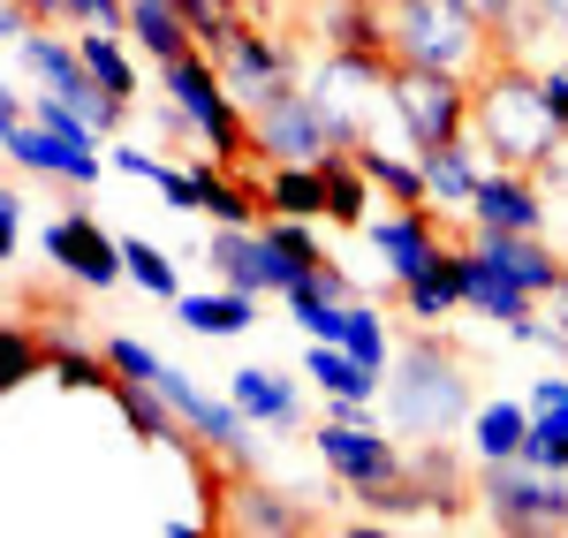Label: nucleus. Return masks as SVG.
I'll list each match as a JSON object with an SVG mask.
<instances>
[{
	"instance_id": "f257e3e1",
	"label": "nucleus",
	"mask_w": 568,
	"mask_h": 538,
	"mask_svg": "<svg viewBox=\"0 0 568 538\" xmlns=\"http://www.w3.org/2000/svg\"><path fill=\"white\" fill-rule=\"evenodd\" d=\"M561 114L546 99V77L538 61H508L493 53L478 77H470V136L493 168H516V175H538V160L561 144Z\"/></svg>"
},
{
	"instance_id": "f03ea898",
	"label": "nucleus",
	"mask_w": 568,
	"mask_h": 538,
	"mask_svg": "<svg viewBox=\"0 0 568 538\" xmlns=\"http://www.w3.org/2000/svg\"><path fill=\"white\" fill-rule=\"evenodd\" d=\"M463 417H478V395H470V364H463V349H447L439 334H409V342H402L394 425H402L409 440H447Z\"/></svg>"
},
{
	"instance_id": "7ed1b4c3",
	"label": "nucleus",
	"mask_w": 568,
	"mask_h": 538,
	"mask_svg": "<svg viewBox=\"0 0 568 538\" xmlns=\"http://www.w3.org/2000/svg\"><path fill=\"white\" fill-rule=\"evenodd\" d=\"M379 16H387L394 61H425V69H455V77H478L493 61V31L478 16H463V0H379Z\"/></svg>"
},
{
	"instance_id": "20e7f679",
	"label": "nucleus",
	"mask_w": 568,
	"mask_h": 538,
	"mask_svg": "<svg viewBox=\"0 0 568 538\" xmlns=\"http://www.w3.org/2000/svg\"><path fill=\"white\" fill-rule=\"evenodd\" d=\"M160 84H168V99L197 122V144H205L213 160L243 168V160L258 152V136H251V106L227 91V77H220V61L205 53V45H197V53H182V61H168V69H160Z\"/></svg>"
},
{
	"instance_id": "39448f33",
	"label": "nucleus",
	"mask_w": 568,
	"mask_h": 538,
	"mask_svg": "<svg viewBox=\"0 0 568 538\" xmlns=\"http://www.w3.org/2000/svg\"><path fill=\"white\" fill-rule=\"evenodd\" d=\"M379 99H387V114L402 122V136L417 152H439V144H455V136L470 130V77H455V69L394 61Z\"/></svg>"
},
{
	"instance_id": "423d86ee",
	"label": "nucleus",
	"mask_w": 568,
	"mask_h": 538,
	"mask_svg": "<svg viewBox=\"0 0 568 538\" xmlns=\"http://www.w3.org/2000/svg\"><path fill=\"white\" fill-rule=\"evenodd\" d=\"M251 136H258V160L265 168H318L326 152H342V130L334 114L318 106V91L288 84L251 106Z\"/></svg>"
},
{
	"instance_id": "0eeeda50",
	"label": "nucleus",
	"mask_w": 568,
	"mask_h": 538,
	"mask_svg": "<svg viewBox=\"0 0 568 538\" xmlns=\"http://www.w3.org/2000/svg\"><path fill=\"white\" fill-rule=\"evenodd\" d=\"M478 500L493 508L500 531H568V478L561 470H538L524 455L478 463Z\"/></svg>"
},
{
	"instance_id": "6e6552de",
	"label": "nucleus",
	"mask_w": 568,
	"mask_h": 538,
	"mask_svg": "<svg viewBox=\"0 0 568 538\" xmlns=\"http://www.w3.org/2000/svg\"><path fill=\"white\" fill-rule=\"evenodd\" d=\"M16 61H23V77H39V91H53V99H69L77 114H84L91 130L106 136L114 122H122V106L130 99H114V91L91 77V61H84V45H69V39H53V31H31V39L16 45Z\"/></svg>"
},
{
	"instance_id": "1a4fd4ad",
	"label": "nucleus",
	"mask_w": 568,
	"mask_h": 538,
	"mask_svg": "<svg viewBox=\"0 0 568 538\" xmlns=\"http://www.w3.org/2000/svg\"><path fill=\"white\" fill-rule=\"evenodd\" d=\"M364 403H334V425L318 433V463L349 486V494H372V486H387V478H402L409 463H402V448L394 440H379L364 417H356Z\"/></svg>"
},
{
	"instance_id": "9d476101",
	"label": "nucleus",
	"mask_w": 568,
	"mask_h": 538,
	"mask_svg": "<svg viewBox=\"0 0 568 538\" xmlns=\"http://www.w3.org/2000/svg\"><path fill=\"white\" fill-rule=\"evenodd\" d=\"M45 258L69 273L77 288H114V281L130 273L122 243L91 221V213H61V221H45Z\"/></svg>"
},
{
	"instance_id": "9b49d317",
	"label": "nucleus",
	"mask_w": 568,
	"mask_h": 538,
	"mask_svg": "<svg viewBox=\"0 0 568 538\" xmlns=\"http://www.w3.org/2000/svg\"><path fill=\"white\" fill-rule=\"evenodd\" d=\"M152 387L168 395V409H175V417L197 433V440H205V448H220L227 463H243V448H251V440H243V425H251V417H243V403H213V395H197V379H190V372H175V364H160V372H152Z\"/></svg>"
},
{
	"instance_id": "f8f14e48",
	"label": "nucleus",
	"mask_w": 568,
	"mask_h": 538,
	"mask_svg": "<svg viewBox=\"0 0 568 538\" xmlns=\"http://www.w3.org/2000/svg\"><path fill=\"white\" fill-rule=\"evenodd\" d=\"M213 61H220V77H227V91H235L243 106H258V99L296 84V53L281 39H265V31H251V23H243V39L227 45V53H213Z\"/></svg>"
},
{
	"instance_id": "ddd939ff",
	"label": "nucleus",
	"mask_w": 568,
	"mask_h": 538,
	"mask_svg": "<svg viewBox=\"0 0 568 538\" xmlns=\"http://www.w3.org/2000/svg\"><path fill=\"white\" fill-rule=\"evenodd\" d=\"M470 251H478V258H493L508 281H524L530 296H554V288L568 281V258L546 243V235H500V227H470Z\"/></svg>"
},
{
	"instance_id": "4468645a",
	"label": "nucleus",
	"mask_w": 568,
	"mask_h": 538,
	"mask_svg": "<svg viewBox=\"0 0 568 538\" xmlns=\"http://www.w3.org/2000/svg\"><path fill=\"white\" fill-rule=\"evenodd\" d=\"M470 227H500V235H538V227H546V190H538V175L493 168V175H485V190L470 197Z\"/></svg>"
},
{
	"instance_id": "2eb2a0df",
	"label": "nucleus",
	"mask_w": 568,
	"mask_h": 538,
	"mask_svg": "<svg viewBox=\"0 0 568 538\" xmlns=\"http://www.w3.org/2000/svg\"><path fill=\"white\" fill-rule=\"evenodd\" d=\"M372 243H379V258H387L394 273V288L402 281H417L425 266H439V221H433V205H394V221H372Z\"/></svg>"
},
{
	"instance_id": "dca6fc26",
	"label": "nucleus",
	"mask_w": 568,
	"mask_h": 538,
	"mask_svg": "<svg viewBox=\"0 0 568 538\" xmlns=\"http://www.w3.org/2000/svg\"><path fill=\"white\" fill-rule=\"evenodd\" d=\"M493 53L508 61H568V0H524L500 31H493Z\"/></svg>"
},
{
	"instance_id": "f3484780",
	"label": "nucleus",
	"mask_w": 568,
	"mask_h": 538,
	"mask_svg": "<svg viewBox=\"0 0 568 538\" xmlns=\"http://www.w3.org/2000/svg\"><path fill=\"white\" fill-rule=\"evenodd\" d=\"M205 258H213V273L227 288H251V296L281 288V281H273V243H265V227H213Z\"/></svg>"
},
{
	"instance_id": "a211bd4d",
	"label": "nucleus",
	"mask_w": 568,
	"mask_h": 538,
	"mask_svg": "<svg viewBox=\"0 0 568 538\" xmlns=\"http://www.w3.org/2000/svg\"><path fill=\"white\" fill-rule=\"evenodd\" d=\"M463 304H470V312H485V318H500V326L538 318V296H530L524 281H508L493 258H478V251H463Z\"/></svg>"
},
{
	"instance_id": "6ab92c4d",
	"label": "nucleus",
	"mask_w": 568,
	"mask_h": 538,
	"mask_svg": "<svg viewBox=\"0 0 568 538\" xmlns=\"http://www.w3.org/2000/svg\"><path fill=\"white\" fill-rule=\"evenodd\" d=\"M213 524H227V531H311V508H296V494H265V486H235V494H220Z\"/></svg>"
},
{
	"instance_id": "aec40b11",
	"label": "nucleus",
	"mask_w": 568,
	"mask_h": 538,
	"mask_svg": "<svg viewBox=\"0 0 568 538\" xmlns=\"http://www.w3.org/2000/svg\"><path fill=\"white\" fill-rule=\"evenodd\" d=\"M425 160V182H433V205L447 213H470V197L485 190V168H478V136H455L439 152H417Z\"/></svg>"
},
{
	"instance_id": "412c9836",
	"label": "nucleus",
	"mask_w": 568,
	"mask_h": 538,
	"mask_svg": "<svg viewBox=\"0 0 568 538\" xmlns=\"http://www.w3.org/2000/svg\"><path fill=\"white\" fill-rule=\"evenodd\" d=\"M130 39L168 69L182 53H197V31H190V16H182V0H130Z\"/></svg>"
},
{
	"instance_id": "4be33fe9",
	"label": "nucleus",
	"mask_w": 568,
	"mask_h": 538,
	"mask_svg": "<svg viewBox=\"0 0 568 538\" xmlns=\"http://www.w3.org/2000/svg\"><path fill=\"white\" fill-rule=\"evenodd\" d=\"M318 31H326L334 53H387V16H379V0H326Z\"/></svg>"
},
{
	"instance_id": "5701e85b",
	"label": "nucleus",
	"mask_w": 568,
	"mask_h": 538,
	"mask_svg": "<svg viewBox=\"0 0 568 538\" xmlns=\"http://www.w3.org/2000/svg\"><path fill=\"white\" fill-rule=\"evenodd\" d=\"M311 379H318L334 403H372V395H379V364L349 357L342 342H311Z\"/></svg>"
},
{
	"instance_id": "b1692460",
	"label": "nucleus",
	"mask_w": 568,
	"mask_h": 538,
	"mask_svg": "<svg viewBox=\"0 0 568 538\" xmlns=\"http://www.w3.org/2000/svg\"><path fill=\"white\" fill-rule=\"evenodd\" d=\"M455 304H463V251H439V266H425L417 281H402V312L425 318V326L447 318Z\"/></svg>"
},
{
	"instance_id": "393cba45",
	"label": "nucleus",
	"mask_w": 568,
	"mask_h": 538,
	"mask_svg": "<svg viewBox=\"0 0 568 538\" xmlns=\"http://www.w3.org/2000/svg\"><path fill=\"white\" fill-rule=\"evenodd\" d=\"M318 168H326V221H342V227L372 221V175H364V160L356 152H326Z\"/></svg>"
},
{
	"instance_id": "a878e982",
	"label": "nucleus",
	"mask_w": 568,
	"mask_h": 538,
	"mask_svg": "<svg viewBox=\"0 0 568 538\" xmlns=\"http://www.w3.org/2000/svg\"><path fill=\"white\" fill-rule=\"evenodd\" d=\"M470 440H478V463H508V455H524L530 403H485L478 417H470Z\"/></svg>"
},
{
	"instance_id": "bb28decb",
	"label": "nucleus",
	"mask_w": 568,
	"mask_h": 538,
	"mask_svg": "<svg viewBox=\"0 0 568 538\" xmlns=\"http://www.w3.org/2000/svg\"><path fill=\"white\" fill-rule=\"evenodd\" d=\"M190 175H197V205H205L220 227H251V213L265 205V197H251V190L235 182L227 160H205V168H190Z\"/></svg>"
},
{
	"instance_id": "cd10ccee",
	"label": "nucleus",
	"mask_w": 568,
	"mask_h": 538,
	"mask_svg": "<svg viewBox=\"0 0 568 538\" xmlns=\"http://www.w3.org/2000/svg\"><path fill=\"white\" fill-rule=\"evenodd\" d=\"M235 403H243V417L251 425H273V433H288L296 425V387L288 379H273V372H235Z\"/></svg>"
},
{
	"instance_id": "c85d7f7f",
	"label": "nucleus",
	"mask_w": 568,
	"mask_h": 538,
	"mask_svg": "<svg viewBox=\"0 0 568 538\" xmlns=\"http://www.w3.org/2000/svg\"><path fill=\"white\" fill-rule=\"evenodd\" d=\"M265 213H288V221L326 213V168H273L265 175Z\"/></svg>"
},
{
	"instance_id": "c756f323",
	"label": "nucleus",
	"mask_w": 568,
	"mask_h": 538,
	"mask_svg": "<svg viewBox=\"0 0 568 538\" xmlns=\"http://www.w3.org/2000/svg\"><path fill=\"white\" fill-rule=\"evenodd\" d=\"M356 160H364V175H372V190H387L394 205H433V182H425V160H394V152H379V144H364Z\"/></svg>"
},
{
	"instance_id": "7c9ffc66",
	"label": "nucleus",
	"mask_w": 568,
	"mask_h": 538,
	"mask_svg": "<svg viewBox=\"0 0 568 538\" xmlns=\"http://www.w3.org/2000/svg\"><path fill=\"white\" fill-rule=\"evenodd\" d=\"M251 288H220V296H182V326L190 334H243L251 326Z\"/></svg>"
},
{
	"instance_id": "2f4dec72",
	"label": "nucleus",
	"mask_w": 568,
	"mask_h": 538,
	"mask_svg": "<svg viewBox=\"0 0 568 538\" xmlns=\"http://www.w3.org/2000/svg\"><path fill=\"white\" fill-rule=\"evenodd\" d=\"M265 243H273V281L288 288V281H304L311 266H318V243L304 235V221H288V213H273L265 221Z\"/></svg>"
},
{
	"instance_id": "473e14b6",
	"label": "nucleus",
	"mask_w": 568,
	"mask_h": 538,
	"mask_svg": "<svg viewBox=\"0 0 568 538\" xmlns=\"http://www.w3.org/2000/svg\"><path fill=\"white\" fill-rule=\"evenodd\" d=\"M182 16H190V31H197L205 53H227L243 39V0H182Z\"/></svg>"
},
{
	"instance_id": "72a5a7b5",
	"label": "nucleus",
	"mask_w": 568,
	"mask_h": 538,
	"mask_svg": "<svg viewBox=\"0 0 568 538\" xmlns=\"http://www.w3.org/2000/svg\"><path fill=\"white\" fill-rule=\"evenodd\" d=\"M84 61H91V77H99V84L114 91V99H136V77H130V53H122V45H114V31H84Z\"/></svg>"
},
{
	"instance_id": "f704fd0d",
	"label": "nucleus",
	"mask_w": 568,
	"mask_h": 538,
	"mask_svg": "<svg viewBox=\"0 0 568 538\" xmlns=\"http://www.w3.org/2000/svg\"><path fill=\"white\" fill-rule=\"evenodd\" d=\"M281 304H356V288H349V273L334 266V258H318L304 281H288V288H281Z\"/></svg>"
},
{
	"instance_id": "c9c22d12",
	"label": "nucleus",
	"mask_w": 568,
	"mask_h": 538,
	"mask_svg": "<svg viewBox=\"0 0 568 538\" xmlns=\"http://www.w3.org/2000/svg\"><path fill=\"white\" fill-rule=\"evenodd\" d=\"M342 349L387 372V326H379V312H372V304H349V326H342Z\"/></svg>"
},
{
	"instance_id": "e433bc0d",
	"label": "nucleus",
	"mask_w": 568,
	"mask_h": 538,
	"mask_svg": "<svg viewBox=\"0 0 568 538\" xmlns=\"http://www.w3.org/2000/svg\"><path fill=\"white\" fill-rule=\"evenodd\" d=\"M524 463H538V470H561V478H568V425H561V417H530Z\"/></svg>"
},
{
	"instance_id": "4c0bfd02",
	"label": "nucleus",
	"mask_w": 568,
	"mask_h": 538,
	"mask_svg": "<svg viewBox=\"0 0 568 538\" xmlns=\"http://www.w3.org/2000/svg\"><path fill=\"white\" fill-rule=\"evenodd\" d=\"M122 258H130V281L136 288H152V296H175V266H168V251H152V243H122Z\"/></svg>"
},
{
	"instance_id": "58836bf2",
	"label": "nucleus",
	"mask_w": 568,
	"mask_h": 538,
	"mask_svg": "<svg viewBox=\"0 0 568 538\" xmlns=\"http://www.w3.org/2000/svg\"><path fill=\"white\" fill-rule=\"evenodd\" d=\"M61 23H84V31H130V0H53Z\"/></svg>"
},
{
	"instance_id": "ea45409f",
	"label": "nucleus",
	"mask_w": 568,
	"mask_h": 538,
	"mask_svg": "<svg viewBox=\"0 0 568 538\" xmlns=\"http://www.w3.org/2000/svg\"><path fill=\"white\" fill-rule=\"evenodd\" d=\"M288 318H304L311 342H342V326H349V304H288Z\"/></svg>"
},
{
	"instance_id": "a19ab883",
	"label": "nucleus",
	"mask_w": 568,
	"mask_h": 538,
	"mask_svg": "<svg viewBox=\"0 0 568 538\" xmlns=\"http://www.w3.org/2000/svg\"><path fill=\"white\" fill-rule=\"evenodd\" d=\"M106 357H114L122 379H152V372H160V357H152L144 342H130V334H114V342H106Z\"/></svg>"
},
{
	"instance_id": "79ce46f5",
	"label": "nucleus",
	"mask_w": 568,
	"mask_h": 538,
	"mask_svg": "<svg viewBox=\"0 0 568 538\" xmlns=\"http://www.w3.org/2000/svg\"><path fill=\"white\" fill-rule=\"evenodd\" d=\"M538 312H546V349L568 357V281L554 288V296H538Z\"/></svg>"
},
{
	"instance_id": "37998d69",
	"label": "nucleus",
	"mask_w": 568,
	"mask_h": 538,
	"mask_svg": "<svg viewBox=\"0 0 568 538\" xmlns=\"http://www.w3.org/2000/svg\"><path fill=\"white\" fill-rule=\"evenodd\" d=\"M538 190H546V205H554V197H568V130H561V144L538 160Z\"/></svg>"
},
{
	"instance_id": "c03bdc74",
	"label": "nucleus",
	"mask_w": 568,
	"mask_h": 538,
	"mask_svg": "<svg viewBox=\"0 0 568 538\" xmlns=\"http://www.w3.org/2000/svg\"><path fill=\"white\" fill-rule=\"evenodd\" d=\"M530 417H561L568 425V379H538L530 387Z\"/></svg>"
},
{
	"instance_id": "a18cd8bd",
	"label": "nucleus",
	"mask_w": 568,
	"mask_h": 538,
	"mask_svg": "<svg viewBox=\"0 0 568 538\" xmlns=\"http://www.w3.org/2000/svg\"><path fill=\"white\" fill-rule=\"evenodd\" d=\"M0 243H8V251L23 243V190H16V182L0 190Z\"/></svg>"
},
{
	"instance_id": "49530a36",
	"label": "nucleus",
	"mask_w": 568,
	"mask_h": 538,
	"mask_svg": "<svg viewBox=\"0 0 568 538\" xmlns=\"http://www.w3.org/2000/svg\"><path fill=\"white\" fill-rule=\"evenodd\" d=\"M516 8H524V0H463V16H478L485 31H500V23H508Z\"/></svg>"
},
{
	"instance_id": "de8ad7c7",
	"label": "nucleus",
	"mask_w": 568,
	"mask_h": 538,
	"mask_svg": "<svg viewBox=\"0 0 568 538\" xmlns=\"http://www.w3.org/2000/svg\"><path fill=\"white\" fill-rule=\"evenodd\" d=\"M538 77H546V99H554V114L568 122V61H546Z\"/></svg>"
}]
</instances>
